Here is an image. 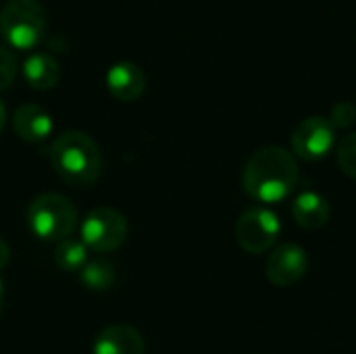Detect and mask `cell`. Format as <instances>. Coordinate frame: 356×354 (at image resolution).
<instances>
[{
	"label": "cell",
	"mask_w": 356,
	"mask_h": 354,
	"mask_svg": "<svg viewBox=\"0 0 356 354\" xmlns=\"http://www.w3.org/2000/svg\"><path fill=\"white\" fill-rule=\"evenodd\" d=\"M298 182V165L292 152L282 146H265L257 150L242 173L246 194L259 202L275 204L292 194Z\"/></svg>",
	"instance_id": "6da1fadb"
},
{
	"label": "cell",
	"mask_w": 356,
	"mask_h": 354,
	"mask_svg": "<svg viewBox=\"0 0 356 354\" xmlns=\"http://www.w3.org/2000/svg\"><path fill=\"white\" fill-rule=\"evenodd\" d=\"M50 161L58 177L75 188L92 186L102 171L100 150L83 131L60 134L50 148Z\"/></svg>",
	"instance_id": "7a4b0ae2"
},
{
	"label": "cell",
	"mask_w": 356,
	"mask_h": 354,
	"mask_svg": "<svg viewBox=\"0 0 356 354\" xmlns=\"http://www.w3.org/2000/svg\"><path fill=\"white\" fill-rule=\"evenodd\" d=\"M27 225L44 242H60L77 227V211L69 198L48 192L35 196L27 207Z\"/></svg>",
	"instance_id": "3957f363"
},
{
	"label": "cell",
	"mask_w": 356,
	"mask_h": 354,
	"mask_svg": "<svg viewBox=\"0 0 356 354\" xmlns=\"http://www.w3.org/2000/svg\"><path fill=\"white\" fill-rule=\"evenodd\" d=\"M0 33L17 50H31L44 40L46 10L38 0H8L0 8Z\"/></svg>",
	"instance_id": "277c9868"
},
{
	"label": "cell",
	"mask_w": 356,
	"mask_h": 354,
	"mask_svg": "<svg viewBox=\"0 0 356 354\" xmlns=\"http://www.w3.org/2000/svg\"><path fill=\"white\" fill-rule=\"evenodd\" d=\"M280 217L263 207L248 209L240 215L236 223V240L242 250L250 255H261L273 248L280 238Z\"/></svg>",
	"instance_id": "5b68a950"
},
{
	"label": "cell",
	"mask_w": 356,
	"mask_h": 354,
	"mask_svg": "<svg viewBox=\"0 0 356 354\" xmlns=\"http://www.w3.org/2000/svg\"><path fill=\"white\" fill-rule=\"evenodd\" d=\"M127 238L125 217L108 207L94 209L81 223V242L96 252H111Z\"/></svg>",
	"instance_id": "8992f818"
},
{
	"label": "cell",
	"mask_w": 356,
	"mask_h": 354,
	"mask_svg": "<svg viewBox=\"0 0 356 354\" xmlns=\"http://www.w3.org/2000/svg\"><path fill=\"white\" fill-rule=\"evenodd\" d=\"M336 142V127L325 117H309L292 134V152L302 161L323 159Z\"/></svg>",
	"instance_id": "52a82bcc"
},
{
	"label": "cell",
	"mask_w": 356,
	"mask_h": 354,
	"mask_svg": "<svg viewBox=\"0 0 356 354\" xmlns=\"http://www.w3.org/2000/svg\"><path fill=\"white\" fill-rule=\"evenodd\" d=\"M309 269V255L305 252L302 246L288 242L275 246V250L267 259V280L273 286L288 288L296 284Z\"/></svg>",
	"instance_id": "ba28073f"
},
{
	"label": "cell",
	"mask_w": 356,
	"mask_h": 354,
	"mask_svg": "<svg viewBox=\"0 0 356 354\" xmlns=\"http://www.w3.org/2000/svg\"><path fill=\"white\" fill-rule=\"evenodd\" d=\"M106 86L111 94L121 102L138 100L146 90V75L136 63H117L106 73Z\"/></svg>",
	"instance_id": "9c48e42d"
},
{
	"label": "cell",
	"mask_w": 356,
	"mask_h": 354,
	"mask_svg": "<svg viewBox=\"0 0 356 354\" xmlns=\"http://www.w3.org/2000/svg\"><path fill=\"white\" fill-rule=\"evenodd\" d=\"M144 351L146 344L142 334L123 323L104 328L94 342V354H144Z\"/></svg>",
	"instance_id": "30bf717a"
},
{
	"label": "cell",
	"mask_w": 356,
	"mask_h": 354,
	"mask_svg": "<svg viewBox=\"0 0 356 354\" xmlns=\"http://www.w3.org/2000/svg\"><path fill=\"white\" fill-rule=\"evenodd\" d=\"M13 127L25 142H42L52 134V117L38 104L25 102L13 115Z\"/></svg>",
	"instance_id": "8fae6325"
},
{
	"label": "cell",
	"mask_w": 356,
	"mask_h": 354,
	"mask_svg": "<svg viewBox=\"0 0 356 354\" xmlns=\"http://www.w3.org/2000/svg\"><path fill=\"white\" fill-rule=\"evenodd\" d=\"M292 215L302 230L317 232L330 221L332 209L327 198H323L319 192H302L292 202Z\"/></svg>",
	"instance_id": "7c38bea8"
},
{
	"label": "cell",
	"mask_w": 356,
	"mask_h": 354,
	"mask_svg": "<svg viewBox=\"0 0 356 354\" xmlns=\"http://www.w3.org/2000/svg\"><path fill=\"white\" fill-rule=\"evenodd\" d=\"M23 73L33 90H50L60 79V65L56 63L54 56L38 52L27 56L23 65Z\"/></svg>",
	"instance_id": "4fadbf2b"
},
{
	"label": "cell",
	"mask_w": 356,
	"mask_h": 354,
	"mask_svg": "<svg viewBox=\"0 0 356 354\" xmlns=\"http://www.w3.org/2000/svg\"><path fill=\"white\" fill-rule=\"evenodd\" d=\"M79 271H81V284L90 290H96V292L108 290L117 280L115 267L104 259L88 261Z\"/></svg>",
	"instance_id": "5bb4252c"
},
{
	"label": "cell",
	"mask_w": 356,
	"mask_h": 354,
	"mask_svg": "<svg viewBox=\"0 0 356 354\" xmlns=\"http://www.w3.org/2000/svg\"><path fill=\"white\" fill-rule=\"evenodd\" d=\"M54 263L63 271H79L88 263V246L79 240L65 238L54 250Z\"/></svg>",
	"instance_id": "9a60e30c"
},
{
	"label": "cell",
	"mask_w": 356,
	"mask_h": 354,
	"mask_svg": "<svg viewBox=\"0 0 356 354\" xmlns=\"http://www.w3.org/2000/svg\"><path fill=\"white\" fill-rule=\"evenodd\" d=\"M338 165L346 175L356 179V131L344 136L338 144Z\"/></svg>",
	"instance_id": "2e32d148"
},
{
	"label": "cell",
	"mask_w": 356,
	"mask_h": 354,
	"mask_svg": "<svg viewBox=\"0 0 356 354\" xmlns=\"http://www.w3.org/2000/svg\"><path fill=\"white\" fill-rule=\"evenodd\" d=\"M17 75V58L15 54L0 46V90H6Z\"/></svg>",
	"instance_id": "e0dca14e"
},
{
	"label": "cell",
	"mask_w": 356,
	"mask_h": 354,
	"mask_svg": "<svg viewBox=\"0 0 356 354\" xmlns=\"http://www.w3.org/2000/svg\"><path fill=\"white\" fill-rule=\"evenodd\" d=\"M330 121L334 127H350L356 121V106L353 102H338L332 108Z\"/></svg>",
	"instance_id": "ac0fdd59"
},
{
	"label": "cell",
	"mask_w": 356,
	"mask_h": 354,
	"mask_svg": "<svg viewBox=\"0 0 356 354\" xmlns=\"http://www.w3.org/2000/svg\"><path fill=\"white\" fill-rule=\"evenodd\" d=\"M8 261H10V248H8V244L0 238V269H4V267L8 265Z\"/></svg>",
	"instance_id": "d6986e66"
},
{
	"label": "cell",
	"mask_w": 356,
	"mask_h": 354,
	"mask_svg": "<svg viewBox=\"0 0 356 354\" xmlns=\"http://www.w3.org/2000/svg\"><path fill=\"white\" fill-rule=\"evenodd\" d=\"M4 125H6V108H4V104L0 102V131L4 129Z\"/></svg>",
	"instance_id": "ffe728a7"
},
{
	"label": "cell",
	"mask_w": 356,
	"mask_h": 354,
	"mask_svg": "<svg viewBox=\"0 0 356 354\" xmlns=\"http://www.w3.org/2000/svg\"><path fill=\"white\" fill-rule=\"evenodd\" d=\"M0 309H2V282H0Z\"/></svg>",
	"instance_id": "44dd1931"
}]
</instances>
